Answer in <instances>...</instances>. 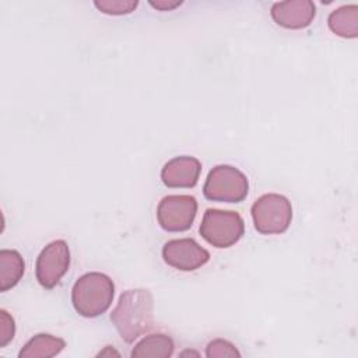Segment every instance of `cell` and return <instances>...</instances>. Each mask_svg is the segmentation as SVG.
<instances>
[{
	"label": "cell",
	"mask_w": 358,
	"mask_h": 358,
	"mask_svg": "<svg viewBox=\"0 0 358 358\" xmlns=\"http://www.w3.org/2000/svg\"><path fill=\"white\" fill-rule=\"evenodd\" d=\"M201 164L197 158L182 155L169 159L161 169V180L166 187H194L199 182Z\"/></svg>",
	"instance_id": "cell-10"
},
{
	"label": "cell",
	"mask_w": 358,
	"mask_h": 358,
	"mask_svg": "<svg viewBox=\"0 0 358 358\" xmlns=\"http://www.w3.org/2000/svg\"><path fill=\"white\" fill-rule=\"evenodd\" d=\"M109 317L122 340L131 344L154 324L152 294L144 288L126 289Z\"/></svg>",
	"instance_id": "cell-1"
},
{
	"label": "cell",
	"mask_w": 358,
	"mask_h": 358,
	"mask_svg": "<svg viewBox=\"0 0 358 358\" xmlns=\"http://www.w3.org/2000/svg\"><path fill=\"white\" fill-rule=\"evenodd\" d=\"M15 334L14 317L4 309H0V348L6 347Z\"/></svg>",
	"instance_id": "cell-17"
},
{
	"label": "cell",
	"mask_w": 358,
	"mask_h": 358,
	"mask_svg": "<svg viewBox=\"0 0 358 358\" xmlns=\"http://www.w3.org/2000/svg\"><path fill=\"white\" fill-rule=\"evenodd\" d=\"M199 231L201 238L214 248L227 249L243 236L245 222L236 211L207 208Z\"/></svg>",
	"instance_id": "cell-3"
},
{
	"label": "cell",
	"mask_w": 358,
	"mask_h": 358,
	"mask_svg": "<svg viewBox=\"0 0 358 358\" xmlns=\"http://www.w3.org/2000/svg\"><path fill=\"white\" fill-rule=\"evenodd\" d=\"M249 192V180L243 172L232 165L214 166L204 182L206 199L222 203H239Z\"/></svg>",
	"instance_id": "cell-5"
},
{
	"label": "cell",
	"mask_w": 358,
	"mask_h": 358,
	"mask_svg": "<svg viewBox=\"0 0 358 358\" xmlns=\"http://www.w3.org/2000/svg\"><path fill=\"white\" fill-rule=\"evenodd\" d=\"M25 271V263L22 256L14 249L0 250V291L15 287L22 278Z\"/></svg>",
	"instance_id": "cell-13"
},
{
	"label": "cell",
	"mask_w": 358,
	"mask_h": 358,
	"mask_svg": "<svg viewBox=\"0 0 358 358\" xmlns=\"http://www.w3.org/2000/svg\"><path fill=\"white\" fill-rule=\"evenodd\" d=\"M115 284L103 273L91 271L83 274L73 285L71 302L76 312L84 317H96L112 305Z\"/></svg>",
	"instance_id": "cell-2"
},
{
	"label": "cell",
	"mask_w": 358,
	"mask_h": 358,
	"mask_svg": "<svg viewBox=\"0 0 358 358\" xmlns=\"http://www.w3.org/2000/svg\"><path fill=\"white\" fill-rule=\"evenodd\" d=\"M329 28L341 38L354 39L358 36V6L348 4L333 10L327 18Z\"/></svg>",
	"instance_id": "cell-12"
},
{
	"label": "cell",
	"mask_w": 358,
	"mask_h": 358,
	"mask_svg": "<svg viewBox=\"0 0 358 358\" xmlns=\"http://www.w3.org/2000/svg\"><path fill=\"white\" fill-rule=\"evenodd\" d=\"M206 357L214 358V357H241V352L236 350V347L224 340V338H215L207 344L206 348Z\"/></svg>",
	"instance_id": "cell-16"
},
{
	"label": "cell",
	"mask_w": 358,
	"mask_h": 358,
	"mask_svg": "<svg viewBox=\"0 0 358 358\" xmlns=\"http://www.w3.org/2000/svg\"><path fill=\"white\" fill-rule=\"evenodd\" d=\"M173 340L164 333H155L141 338L131 350L133 358H168L173 354Z\"/></svg>",
	"instance_id": "cell-14"
},
{
	"label": "cell",
	"mask_w": 358,
	"mask_h": 358,
	"mask_svg": "<svg viewBox=\"0 0 358 358\" xmlns=\"http://www.w3.org/2000/svg\"><path fill=\"white\" fill-rule=\"evenodd\" d=\"M197 213V200L189 194L165 196L157 207L159 227L168 232L190 229Z\"/></svg>",
	"instance_id": "cell-6"
},
{
	"label": "cell",
	"mask_w": 358,
	"mask_h": 358,
	"mask_svg": "<svg viewBox=\"0 0 358 358\" xmlns=\"http://www.w3.org/2000/svg\"><path fill=\"white\" fill-rule=\"evenodd\" d=\"M94 6L108 15H124L133 13L138 1L137 0H95Z\"/></svg>",
	"instance_id": "cell-15"
},
{
	"label": "cell",
	"mask_w": 358,
	"mask_h": 358,
	"mask_svg": "<svg viewBox=\"0 0 358 358\" xmlns=\"http://www.w3.org/2000/svg\"><path fill=\"white\" fill-rule=\"evenodd\" d=\"M250 214L257 232L263 235L282 234L292 221V206L285 196L267 193L255 200Z\"/></svg>",
	"instance_id": "cell-4"
},
{
	"label": "cell",
	"mask_w": 358,
	"mask_h": 358,
	"mask_svg": "<svg viewBox=\"0 0 358 358\" xmlns=\"http://www.w3.org/2000/svg\"><path fill=\"white\" fill-rule=\"evenodd\" d=\"M66 341L60 337L39 333L34 336L18 352V358H50L63 351Z\"/></svg>",
	"instance_id": "cell-11"
},
{
	"label": "cell",
	"mask_w": 358,
	"mask_h": 358,
	"mask_svg": "<svg viewBox=\"0 0 358 358\" xmlns=\"http://www.w3.org/2000/svg\"><path fill=\"white\" fill-rule=\"evenodd\" d=\"M164 262L180 271H194L210 260V252L192 238L172 239L162 246Z\"/></svg>",
	"instance_id": "cell-8"
},
{
	"label": "cell",
	"mask_w": 358,
	"mask_h": 358,
	"mask_svg": "<svg viewBox=\"0 0 358 358\" xmlns=\"http://www.w3.org/2000/svg\"><path fill=\"white\" fill-rule=\"evenodd\" d=\"M70 266V249L66 241L56 239L48 243L38 255L35 275L38 282L46 288H55Z\"/></svg>",
	"instance_id": "cell-7"
},
{
	"label": "cell",
	"mask_w": 358,
	"mask_h": 358,
	"mask_svg": "<svg viewBox=\"0 0 358 358\" xmlns=\"http://www.w3.org/2000/svg\"><path fill=\"white\" fill-rule=\"evenodd\" d=\"M182 3L183 1H180V0H157V1L151 0L150 6L157 10H161V11H171V10L182 6Z\"/></svg>",
	"instance_id": "cell-18"
},
{
	"label": "cell",
	"mask_w": 358,
	"mask_h": 358,
	"mask_svg": "<svg viewBox=\"0 0 358 358\" xmlns=\"http://www.w3.org/2000/svg\"><path fill=\"white\" fill-rule=\"evenodd\" d=\"M271 18L287 29H302L310 25L316 17V6L310 0L277 1L271 6Z\"/></svg>",
	"instance_id": "cell-9"
}]
</instances>
